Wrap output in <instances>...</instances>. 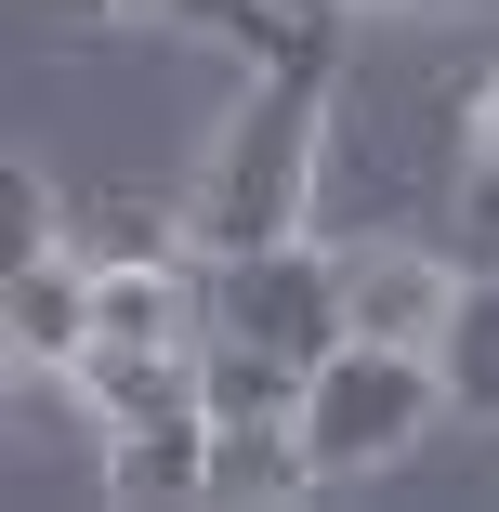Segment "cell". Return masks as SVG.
Returning <instances> with one entry per match:
<instances>
[{
  "mask_svg": "<svg viewBox=\"0 0 499 512\" xmlns=\"http://www.w3.org/2000/svg\"><path fill=\"white\" fill-rule=\"evenodd\" d=\"M329 79H342V53H276V66L237 92V119L197 145V184H184L197 250H263V237H303L316 132H329Z\"/></svg>",
  "mask_w": 499,
  "mask_h": 512,
  "instance_id": "obj_1",
  "label": "cell"
},
{
  "mask_svg": "<svg viewBox=\"0 0 499 512\" xmlns=\"http://www.w3.org/2000/svg\"><path fill=\"white\" fill-rule=\"evenodd\" d=\"M0 342H14L27 381H79V355H92V250L0 263Z\"/></svg>",
  "mask_w": 499,
  "mask_h": 512,
  "instance_id": "obj_4",
  "label": "cell"
},
{
  "mask_svg": "<svg viewBox=\"0 0 499 512\" xmlns=\"http://www.w3.org/2000/svg\"><path fill=\"white\" fill-rule=\"evenodd\" d=\"M106 499H211V407L119 421L106 434Z\"/></svg>",
  "mask_w": 499,
  "mask_h": 512,
  "instance_id": "obj_7",
  "label": "cell"
},
{
  "mask_svg": "<svg viewBox=\"0 0 499 512\" xmlns=\"http://www.w3.org/2000/svg\"><path fill=\"white\" fill-rule=\"evenodd\" d=\"M342 302H355V342H447V302H460V276L434 263V250H408V237H368V250H342Z\"/></svg>",
  "mask_w": 499,
  "mask_h": 512,
  "instance_id": "obj_5",
  "label": "cell"
},
{
  "mask_svg": "<svg viewBox=\"0 0 499 512\" xmlns=\"http://www.w3.org/2000/svg\"><path fill=\"white\" fill-rule=\"evenodd\" d=\"M79 394L92 421H171V407H197V342H92L79 355Z\"/></svg>",
  "mask_w": 499,
  "mask_h": 512,
  "instance_id": "obj_6",
  "label": "cell"
},
{
  "mask_svg": "<svg viewBox=\"0 0 499 512\" xmlns=\"http://www.w3.org/2000/svg\"><path fill=\"white\" fill-rule=\"evenodd\" d=\"M303 394H316V368H303V355L237 342V329L197 342V407H211V421H303Z\"/></svg>",
  "mask_w": 499,
  "mask_h": 512,
  "instance_id": "obj_8",
  "label": "cell"
},
{
  "mask_svg": "<svg viewBox=\"0 0 499 512\" xmlns=\"http://www.w3.org/2000/svg\"><path fill=\"white\" fill-rule=\"evenodd\" d=\"M368 14H434V0H368Z\"/></svg>",
  "mask_w": 499,
  "mask_h": 512,
  "instance_id": "obj_13",
  "label": "cell"
},
{
  "mask_svg": "<svg viewBox=\"0 0 499 512\" xmlns=\"http://www.w3.org/2000/svg\"><path fill=\"white\" fill-rule=\"evenodd\" d=\"M0 211H14V263H27V250H66V237H53V197H40V171H14V184H0Z\"/></svg>",
  "mask_w": 499,
  "mask_h": 512,
  "instance_id": "obj_12",
  "label": "cell"
},
{
  "mask_svg": "<svg viewBox=\"0 0 499 512\" xmlns=\"http://www.w3.org/2000/svg\"><path fill=\"white\" fill-rule=\"evenodd\" d=\"M434 407H447V368H434L421 342H342V355H316L303 447H316V473L342 486V473H381V460H408Z\"/></svg>",
  "mask_w": 499,
  "mask_h": 512,
  "instance_id": "obj_2",
  "label": "cell"
},
{
  "mask_svg": "<svg viewBox=\"0 0 499 512\" xmlns=\"http://www.w3.org/2000/svg\"><path fill=\"white\" fill-rule=\"evenodd\" d=\"M211 263V329L276 342V355H342L355 342V302H342V250L329 237H263V250H197Z\"/></svg>",
  "mask_w": 499,
  "mask_h": 512,
  "instance_id": "obj_3",
  "label": "cell"
},
{
  "mask_svg": "<svg viewBox=\"0 0 499 512\" xmlns=\"http://www.w3.org/2000/svg\"><path fill=\"white\" fill-rule=\"evenodd\" d=\"M434 368H447V407H460V421H499V263H473V276H460Z\"/></svg>",
  "mask_w": 499,
  "mask_h": 512,
  "instance_id": "obj_10",
  "label": "cell"
},
{
  "mask_svg": "<svg viewBox=\"0 0 499 512\" xmlns=\"http://www.w3.org/2000/svg\"><path fill=\"white\" fill-rule=\"evenodd\" d=\"M303 486H329L303 421H211V499H303Z\"/></svg>",
  "mask_w": 499,
  "mask_h": 512,
  "instance_id": "obj_9",
  "label": "cell"
},
{
  "mask_svg": "<svg viewBox=\"0 0 499 512\" xmlns=\"http://www.w3.org/2000/svg\"><path fill=\"white\" fill-rule=\"evenodd\" d=\"M460 237L473 263H499V92L473 106V145H460Z\"/></svg>",
  "mask_w": 499,
  "mask_h": 512,
  "instance_id": "obj_11",
  "label": "cell"
}]
</instances>
